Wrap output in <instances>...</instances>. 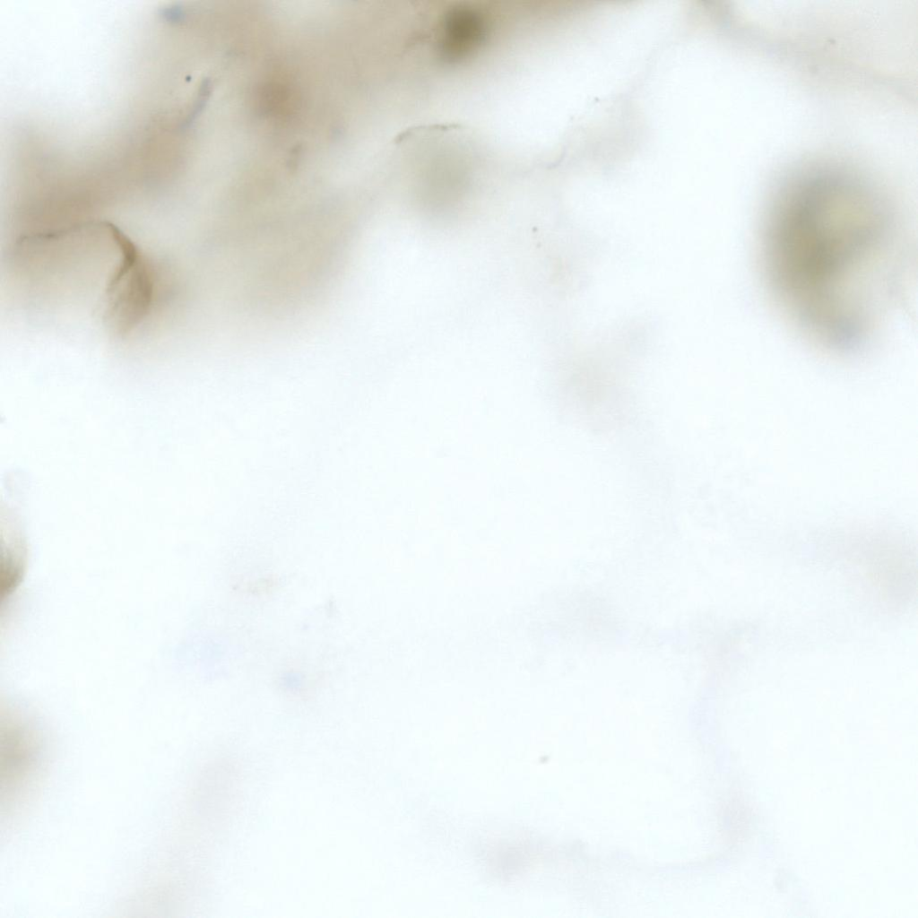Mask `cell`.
I'll return each instance as SVG.
<instances>
[{
    "label": "cell",
    "instance_id": "obj_1",
    "mask_svg": "<svg viewBox=\"0 0 918 918\" xmlns=\"http://www.w3.org/2000/svg\"><path fill=\"white\" fill-rule=\"evenodd\" d=\"M901 233L896 212L873 189L831 176L801 179L779 193L764 224L767 281L812 339L853 352L900 284Z\"/></svg>",
    "mask_w": 918,
    "mask_h": 918
}]
</instances>
